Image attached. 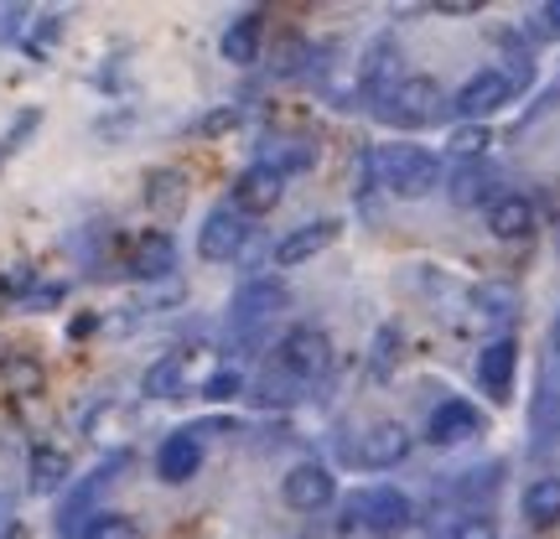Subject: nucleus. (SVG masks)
<instances>
[{"label":"nucleus","mask_w":560,"mask_h":539,"mask_svg":"<svg viewBox=\"0 0 560 539\" xmlns=\"http://www.w3.org/2000/svg\"><path fill=\"white\" fill-rule=\"evenodd\" d=\"M374 177L395 198H425L441 187V161L425 145H380L374 151Z\"/></svg>","instance_id":"f257e3e1"},{"label":"nucleus","mask_w":560,"mask_h":539,"mask_svg":"<svg viewBox=\"0 0 560 539\" xmlns=\"http://www.w3.org/2000/svg\"><path fill=\"white\" fill-rule=\"evenodd\" d=\"M276 368L291 384H317L332 368V338L322 327H291L276 342Z\"/></svg>","instance_id":"f03ea898"},{"label":"nucleus","mask_w":560,"mask_h":539,"mask_svg":"<svg viewBox=\"0 0 560 539\" xmlns=\"http://www.w3.org/2000/svg\"><path fill=\"white\" fill-rule=\"evenodd\" d=\"M441 109H446V99H441V83L425 79V73H410V79H400L389 94H384V120L400 125V130H420V125L441 120Z\"/></svg>","instance_id":"7ed1b4c3"},{"label":"nucleus","mask_w":560,"mask_h":539,"mask_svg":"<svg viewBox=\"0 0 560 539\" xmlns=\"http://www.w3.org/2000/svg\"><path fill=\"white\" fill-rule=\"evenodd\" d=\"M509 99H514V79L499 73V68H482V73H472V79L457 89L452 109L462 115V125H482L488 115H499Z\"/></svg>","instance_id":"20e7f679"},{"label":"nucleus","mask_w":560,"mask_h":539,"mask_svg":"<svg viewBox=\"0 0 560 539\" xmlns=\"http://www.w3.org/2000/svg\"><path fill=\"white\" fill-rule=\"evenodd\" d=\"M353 508H359V519L369 524V535L374 539H389V535H405L410 519H416V503L405 499L400 488H369V493H353Z\"/></svg>","instance_id":"39448f33"},{"label":"nucleus","mask_w":560,"mask_h":539,"mask_svg":"<svg viewBox=\"0 0 560 539\" xmlns=\"http://www.w3.org/2000/svg\"><path fill=\"white\" fill-rule=\"evenodd\" d=\"M280 499H285V508H296V514H317V508H327V503L338 499V478L322 461H296L285 472V482H280Z\"/></svg>","instance_id":"423d86ee"},{"label":"nucleus","mask_w":560,"mask_h":539,"mask_svg":"<svg viewBox=\"0 0 560 539\" xmlns=\"http://www.w3.org/2000/svg\"><path fill=\"white\" fill-rule=\"evenodd\" d=\"M405 457H410V431H405L400 420H374L359 436V446H353V461L369 467V472H389Z\"/></svg>","instance_id":"0eeeda50"},{"label":"nucleus","mask_w":560,"mask_h":539,"mask_svg":"<svg viewBox=\"0 0 560 539\" xmlns=\"http://www.w3.org/2000/svg\"><path fill=\"white\" fill-rule=\"evenodd\" d=\"M244 239H249V219H244V213H234V208L223 202V208H213V213L202 219V229H198V255L208 265H223V260H234V255H240Z\"/></svg>","instance_id":"6e6552de"},{"label":"nucleus","mask_w":560,"mask_h":539,"mask_svg":"<svg viewBox=\"0 0 560 539\" xmlns=\"http://www.w3.org/2000/svg\"><path fill=\"white\" fill-rule=\"evenodd\" d=\"M280 192H285V177H280L270 161H255V166H244L240 177H234V213H244V219H260V213H270L280 202Z\"/></svg>","instance_id":"1a4fd4ad"},{"label":"nucleus","mask_w":560,"mask_h":539,"mask_svg":"<svg viewBox=\"0 0 560 539\" xmlns=\"http://www.w3.org/2000/svg\"><path fill=\"white\" fill-rule=\"evenodd\" d=\"M280 306H285V285L280 280H249L240 296L229 301V321H234V332H255Z\"/></svg>","instance_id":"9d476101"},{"label":"nucleus","mask_w":560,"mask_h":539,"mask_svg":"<svg viewBox=\"0 0 560 539\" xmlns=\"http://www.w3.org/2000/svg\"><path fill=\"white\" fill-rule=\"evenodd\" d=\"M514 368H520V342L514 338H499V342H488L478 353V384H482V395H493V400H509L514 395Z\"/></svg>","instance_id":"9b49d317"},{"label":"nucleus","mask_w":560,"mask_h":539,"mask_svg":"<svg viewBox=\"0 0 560 539\" xmlns=\"http://www.w3.org/2000/svg\"><path fill=\"white\" fill-rule=\"evenodd\" d=\"M338 229H342L338 219H317V223H301V229H291V234L276 244V265H280V270H296V265L317 260L322 249L338 239Z\"/></svg>","instance_id":"f8f14e48"},{"label":"nucleus","mask_w":560,"mask_h":539,"mask_svg":"<svg viewBox=\"0 0 560 539\" xmlns=\"http://www.w3.org/2000/svg\"><path fill=\"white\" fill-rule=\"evenodd\" d=\"M198 467H202V441L198 431H172V436L161 441V452H156V478L161 482H192L198 478Z\"/></svg>","instance_id":"ddd939ff"},{"label":"nucleus","mask_w":560,"mask_h":539,"mask_svg":"<svg viewBox=\"0 0 560 539\" xmlns=\"http://www.w3.org/2000/svg\"><path fill=\"white\" fill-rule=\"evenodd\" d=\"M177 270V244L166 229H145L136 244H130V276L136 280H166Z\"/></svg>","instance_id":"4468645a"},{"label":"nucleus","mask_w":560,"mask_h":539,"mask_svg":"<svg viewBox=\"0 0 560 539\" xmlns=\"http://www.w3.org/2000/svg\"><path fill=\"white\" fill-rule=\"evenodd\" d=\"M431 446H462V441L482 436V415L467 400H446L431 410V425H425Z\"/></svg>","instance_id":"2eb2a0df"},{"label":"nucleus","mask_w":560,"mask_h":539,"mask_svg":"<svg viewBox=\"0 0 560 539\" xmlns=\"http://www.w3.org/2000/svg\"><path fill=\"white\" fill-rule=\"evenodd\" d=\"M260 47H265V16L260 11L234 16L229 21V32H223V42H219L223 62H234V68H255V62H260Z\"/></svg>","instance_id":"dca6fc26"},{"label":"nucleus","mask_w":560,"mask_h":539,"mask_svg":"<svg viewBox=\"0 0 560 539\" xmlns=\"http://www.w3.org/2000/svg\"><path fill=\"white\" fill-rule=\"evenodd\" d=\"M488 234L493 239H529L535 234V202L524 192H503L488 202Z\"/></svg>","instance_id":"f3484780"},{"label":"nucleus","mask_w":560,"mask_h":539,"mask_svg":"<svg viewBox=\"0 0 560 539\" xmlns=\"http://www.w3.org/2000/svg\"><path fill=\"white\" fill-rule=\"evenodd\" d=\"M182 202H187V177H182V172H172V166L145 172V208H151L156 219L182 213Z\"/></svg>","instance_id":"a211bd4d"},{"label":"nucleus","mask_w":560,"mask_h":539,"mask_svg":"<svg viewBox=\"0 0 560 539\" xmlns=\"http://www.w3.org/2000/svg\"><path fill=\"white\" fill-rule=\"evenodd\" d=\"M524 519L535 524V529H550V524H560V478H535L529 488H524Z\"/></svg>","instance_id":"6ab92c4d"},{"label":"nucleus","mask_w":560,"mask_h":539,"mask_svg":"<svg viewBox=\"0 0 560 539\" xmlns=\"http://www.w3.org/2000/svg\"><path fill=\"white\" fill-rule=\"evenodd\" d=\"M182 384H187V359H182V353H166V359H156L151 368H145L140 389H145L151 400H177Z\"/></svg>","instance_id":"aec40b11"},{"label":"nucleus","mask_w":560,"mask_h":539,"mask_svg":"<svg viewBox=\"0 0 560 539\" xmlns=\"http://www.w3.org/2000/svg\"><path fill=\"white\" fill-rule=\"evenodd\" d=\"M68 472H73L68 452H52V446L32 452V493H58L62 482H68Z\"/></svg>","instance_id":"412c9836"},{"label":"nucleus","mask_w":560,"mask_h":539,"mask_svg":"<svg viewBox=\"0 0 560 539\" xmlns=\"http://www.w3.org/2000/svg\"><path fill=\"white\" fill-rule=\"evenodd\" d=\"M400 353H405V332L389 321V327H380L374 332V353H369V374L374 379H389L395 374V363H400Z\"/></svg>","instance_id":"4be33fe9"},{"label":"nucleus","mask_w":560,"mask_h":539,"mask_svg":"<svg viewBox=\"0 0 560 539\" xmlns=\"http://www.w3.org/2000/svg\"><path fill=\"white\" fill-rule=\"evenodd\" d=\"M0 384H5V395H42V363L11 353V359H0Z\"/></svg>","instance_id":"5701e85b"},{"label":"nucleus","mask_w":560,"mask_h":539,"mask_svg":"<svg viewBox=\"0 0 560 539\" xmlns=\"http://www.w3.org/2000/svg\"><path fill=\"white\" fill-rule=\"evenodd\" d=\"M73 539H140V535L136 519H125V514H89L83 529H73Z\"/></svg>","instance_id":"b1692460"},{"label":"nucleus","mask_w":560,"mask_h":539,"mask_svg":"<svg viewBox=\"0 0 560 539\" xmlns=\"http://www.w3.org/2000/svg\"><path fill=\"white\" fill-rule=\"evenodd\" d=\"M488 145H493V130H488V125H457V130L446 136V151L457 161H478Z\"/></svg>","instance_id":"393cba45"},{"label":"nucleus","mask_w":560,"mask_h":539,"mask_svg":"<svg viewBox=\"0 0 560 539\" xmlns=\"http://www.w3.org/2000/svg\"><path fill=\"white\" fill-rule=\"evenodd\" d=\"M493 198V177H482L478 166L472 172H457V181H452V202H462V208H472V202Z\"/></svg>","instance_id":"a878e982"},{"label":"nucleus","mask_w":560,"mask_h":539,"mask_svg":"<svg viewBox=\"0 0 560 539\" xmlns=\"http://www.w3.org/2000/svg\"><path fill=\"white\" fill-rule=\"evenodd\" d=\"M240 389H244L240 368H219V374H208V379H202V395H208V400H234Z\"/></svg>","instance_id":"bb28decb"},{"label":"nucleus","mask_w":560,"mask_h":539,"mask_svg":"<svg viewBox=\"0 0 560 539\" xmlns=\"http://www.w3.org/2000/svg\"><path fill=\"white\" fill-rule=\"evenodd\" d=\"M244 115H240V104H229V109H213V115H202V136H223V130H234Z\"/></svg>","instance_id":"cd10ccee"},{"label":"nucleus","mask_w":560,"mask_h":539,"mask_svg":"<svg viewBox=\"0 0 560 539\" xmlns=\"http://www.w3.org/2000/svg\"><path fill=\"white\" fill-rule=\"evenodd\" d=\"M338 539H374V535H369V524L359 519V508H353V503H342V519H338Z\"/></svg>","instance_id":"c85d7f7f"},{"label":"nucleus","mask_w":560,"mask_h":539,"mask_svg":"<svg viewBox=\"0 0 560 539\" xmlns=\"http://www.w3.org/2000/svg\"><path fill=\"white\" fill-rule=\"evenodd\" d=\"M301 58H306V42H301V37H285V42H280V62H276V73H296Z\"/></svg>","instance_id":"c756f323"},{"label":"nucleus","mask_w":560,"mask_h":539,"mask_svg":"<svg viewBox=\"0 0 560 539\" xmlns=\"http://www.w3.org/2000/svg\"><path fill=\"white\" fill-rule=\"evenodd\" d=\"M452 539H499V529H493V519H467V524H457Z\"/></svg>","instance_id":"7c9ffc66"},{"label":"nucleus","mask_w":560,"mask_h":539,"mask_svg":"<svg viewBox=\"0 0 560 539\" xmlns=\"http://www.w3.org/2000/svg\"><path fill=\"white\" fill-rule=\"evenodd\" d=\"M58 32H62V26H58V16H47V21H42V26H37V37H32V52H47V47L58 42Z\"/></svg>","instance_id":"2f4dec72"},{"label":"nucleus","mask_w":560,"mask_h":539,"mask_svg":"<svg viewBox=\"0 0 560 539\" xmlns=\"http://www.w3.org/2000/svg\"><path fill=\"white\" fill-rule=\"evenodd\" d=\"M436 11H441V16H478L482 5H478V0H436Z\"/></svg>","instance_id":"473e14b6"},{"label":"nucleus","mask_w":560,"mask_h":539,"mask_svg":"<svg viewBox=\"0 0 560 539\" xmlns=\"http://www.w3.org/2000/svg\"><path fill=\"white\" fill-rule=\"evenodd\" d=\"M540 21H545V32H550V37H560V0H550V5H545Z\"/></svg>","instance_id":"72a5a7b5"},{"label":"nucleus","mask_w":560,"mask_h":539,"mask_svg":"<svg viewBox=\"0 0 560 539\" xmlns=\"http://www.w3.org/2000/svg\"><path fill=\"white\" fill-rule=\"evenodd\" d=\"M550 348H556V359H560V317H556V327H550Z\"/></svg>","instance_id":"f704fd0d"},{"label":"nucleus","mask_w":560,"mask_h":539,"mask_svg":"<svg viewBox=\"0 0 560 539\" xmlns=\"http://www.w3.org/2000/svg\"><path fill=\"white\" fill-rule=\"evenodd\" d=\"M0 539H16V529H11V535H0Z\"/></svg>","instance_id":"c9c22d12"}]
</instances>
